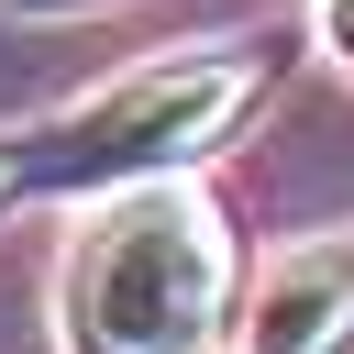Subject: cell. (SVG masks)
I'll use <instances>...</instances> for the list:
<instances>
[{
    "mask_svg": "<svg viewBox=\"0 0 354 354\" xmlns=\"http://www.w3.org/2000/svg\"><path fill=\"white\" fill-rule=\"evenodd\" d=\"M0 11H33L44 22V11H100V0H0Z\"/></svg>",
    "mask_w": 354,
    "mask_h": 354,
    "instance_id": "5b68a950",
    "label": "cell"
},
{
    "mask_svg": "<svg viewBox=\"0 0 354 354\" xmlns=\"http://www.w3.org/2000/svg\"><path fill=\"white\" fill-rule=\"evenodd\" d=\"M243 354H354V232L299 243L243 299Z\"/></svg>",
    "mask_w": 354,
    "mask_h": 354,
    "instance_id": "3957f363",
    "label": "cell"
},
{
    "mask_svg": "<svg viewBox=\"0 0 354 354\" xmlns=\"http://www.w3.org/2000/svg\"><path fill=\"white\" fill-rule=\"evenodd\" d=\"M321 22H332V55H343V66H354V0H332V11H321Z\"/></svg>",
    "mask_w": 354,
    "mask_h": 354,
    "instance_id": "277c9868",
    "label": "cell"
},
{
    "mask_svg": "<svg viewBox=\"0 0 354 354\" xmlns=\"http://www.w3.org/2000/svg\"><path fill=\"white\" fill-rule=\"evenodd\" d=\"M277 55L266 33H221V44H166L144 66H122L111 88H88L77 111H55L44 133L11 144V199H77V188H166L177 166H199L254 100H266Z\"/></svg>",
    "mask_w": 354,
    "mask_h": 354,
    "instance_id": "6da1fadb",
    "label": "cell"
},
{
    "mask_svg": "<svg viewBox=\"0 0 354 354\" xmlns=\"http://www.w3.org/2000/svg\"><path fill=\"white\" fill-rule=\"evenodd\" d=\"M0 199H11V133H0Z\"/></svg>",
    "mask_w": 354,
    "mask_h": 354,
    "instance_id": "8992f818",
    "label": "cell"
},
{
    "mask_svg": "<svg viewBox=\"0 0 354 354\" xmlns=\"http://www.w3.org/2000/svg\"><path fill=\"white\" fill-rule=\"evenodd\" d=\"M232 310V221L210 188H122L55 277V343L66 354H210Z\"/></svg>",
    "mask_w": 354,
    "mask_h": 354,
    "instance_id": "7a4b0ae2",
    "label": "cell"
}]
</instances>
